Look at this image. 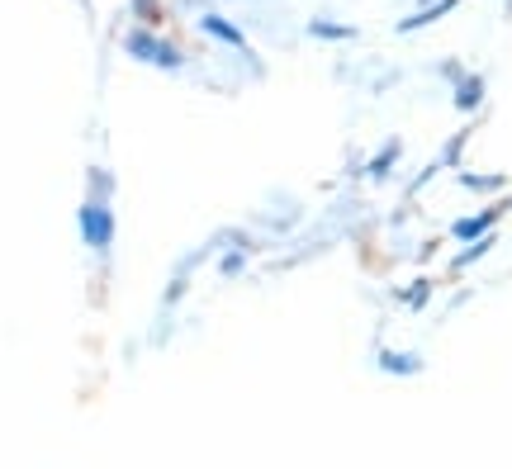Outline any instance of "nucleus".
I'll return each instance as SVG.
<instances>
[{"instance_id":"obj_1","label":"nucleus","mask_w":512,"mask_h":469,"mask_svg":"<svg viewBox=\"0 0 512 469\" xmlns=\"http://www.w3.org/2000/svg\"><path fill=\"white\" fill-rule=\"evenodd\" d=\"M124 48L138 62H147V67H162V72H176L185 57H181V48L176 43H166V38H157L147 24H138V29H128V38H124Z\"/></svg>"},{"instance_id":"obj_2","label":"nucleus","mask_w":512,"mask_h":469,"mask_svg":"<svg viewBox=\"0 0 512 469\" xmlns=\"http://www.w3.org/2000/svg\"><path fill=\"white\" fill-rule=\"evenodd\" d=\"M76 223H81V242L91 247V252H110L114 242V214L105 199H86L81 204V214H76Z\"/></svg>"},{"instance_id":"obj_3","label":"nucleus","mask_w":512,"mask_h":469,"mask_svg":"<svg viewBox=\"0 0 512 469\" xmlns=\"http://www.w3.org/2000/svg\"><path fill=\"white\" fill-rule=\"evenodd\" d=\"M498 218H503V204H494V209H484V214L456 218V223H451V237H456V242H475V237L494 233V223H498Z\"/></svg>"},{"instance_id":"obj_4","label":"nucleus","mask_w":512,"mask_h":469,"mask_svg":"<svg viewBox=\"0 0 512 469\" xmlns=\"http://www.w3.org/2000/svg\"><path fill=\"white\" fill-rule=\"evenodd\" d=\"M484 91H489V86H484V76H479V72H465L456 81V95H451V100H456L460 114H475V109L484 105Z\"/></svg>"},{"instance_id":"obj_5","label":"nucleus","mask_w":512,"mask_h":469,"mask_svg":"<svg viewBox=\"0 0 512 469\" xmlns=\"http://www.w3.org/2000/svg\"><path fill=\"white\" fill-rule=\"evenodd\" d=\"M460 0H427L418 15H408V19H399V34H418V29H427V24H437L441 15H451Z\"/></svg>"},{"instance_id":"obj_6","label":"nucleus","mask_w":512,"mask_h":469,"mask_svg":"<svg viewBox=\"0 0 512 469\" xmlns=\"http://www.w3.org/2000/svg\"><path fill=\"white\" fill-rule=\"evenodd\" d=\"M200 29L209 38H219V43H228L233 53H247V38H242V29L238 24H228L223 15H200Z\"/></svg>"},{"instance_id":"obj_7","label":"nucleus","mask_w":512,"mask_h":469,"mask_svg":"<svg viewBox=\"0 0 512 469\" xmlns=\"http://www.w3.org/2000/svg\"><path fill=\"white\" fill-rule=\"evenodd\" d=\"M380 370L384 375H418L422 356L418 351H380Z\"/></svg>"},{"instance_id":"obj_8","label":"nucleus","mask_w":512,"mask_h":469,"mask_svg":"<svg viewBox=\"0 0 512 469\" xmlns=\"http://www.w3.org/2000/svg\"><path fill=\"white\" fill-rule=\"evenodd\" d=\"M494 242L498 237L494 233H484V237H475V242H470V247H465V252L456 256V261H451V275H460V271H470V266H475V261H484V256L494 252Z\"/></svg>"},{"instance_id":"obj_9","label":"nucleus","mask_w":512,"mask_h":469,"mask_svg":"<svg viewBox=\"0 0 512 469\" xmlns=\"http://www.w3.org/2000/svg\"><path fill=\"white\" fill-rule=\"evenodd\" d=\"M399 152H403L399 143H384L380 152L370 157V166H366V176H370V181H384V176L394 171V162H399Z\"/></svg>"},{"instance_id":"obj_10","label":"nucleus","mask_w":512,"mask_h":469,"mask_svg":"<svg viewBox=\"0 0 512 469\" xmlns=\"http://www.w3.org/2000/svg\"><path fill=\"white\" fill-rule=\"evenodd\" d=\"M309 34L313 38H332V43H351V38H356V29H351V24H332V19H313Z\"/></svg>"},{"instance_id":"obj_11","label":"nucleus","mask_w":512,"mask_h":469,"mask_svg":"<svg viewBox=\"0 0 512 469\" xmlns=\"http://www.w3.org/2000/svg\"><path fill=\"white\" fill-rule=\"evenodd\" d=\"M427 299H432V280H427V275L403 289V304H408V308H427Z\"/></svg>"},{"instance_id":"obj_12","label":"nucleus","mask_w":512,"mask_h":469,"mask_svg":"<svg viewBox=\"0 0 512 469\" xmlns=\"http://www.w3.org/2000/svg\"><path fill=\"white\" fill-rule=\"evenodd\" d=\"M460 185H465V190H475V195H494V190H503V176H470V171H465Z\"/></svg>"},{"instance_id":"obj_13","label":"nucleus","mask_w":512,"mask_h":469,"mask_svg":"<svg viewBox=\"0 0 512 469\" xmlns=\"http://www.w3.org/2000/svg\"><path fill=\"white\" fill-rule=\"evenodd\" d=\"M465 143H470V128H460L456 138L441 147V166H456V162H460V152H465Z\"/></svg>"},{"instance_id":"obj_14","label":"nucleus","mask_w":512,"mask_h":469,"mask_svg":"<svg viewBox=\"0 0 512 469\" xmlns=\"http://www.w3.org/2000/svg\"><path fill=\"white\" fill-rule=\"evenodd\" d=\"M133 15H138V24H157L162 19V0H133Z\"/></svg>"},{"instance_id":"obj_15","label":"nucleus","mask_w":512,"mask_h":469,"mask_svg":"<svg viewBox=\"0 0 512 469\" xmlns=\"http://www.w3.org/2000/svg\"><path fill=\"white\" fill-rule=\"evenodd\" d=\"M242 266H247V256H242V252H228V256L219 261V275H238Z\"/></svg>"},{"instance_id":"obj_16","label":"nucleus","mask_w":512,"mask_h":469,"mask_svg":"<svg viewBox=\"0 0 512 469\" xmlns=\"http://www.w3.org/2000/svg\"><path fill=\"white\" fill-rule=\"evenodd\" d=\"M441 76H446V81H460V76H465V67H456V62H441Z\"/></svg>"},{"instance_id":"obj_17","label":"nucleus","mask_w":512,"mask_h":469,"mask_svg":"<svg viewBox=\"0 0 512 469\" xmlns=\"http://www.w3.org/2000/svg\"><path fill=\"white\" fill-rule=\"evenodd\" d=\"M508 209H512V199H503V214H508Z\"/></svg>"}]
</instances>
